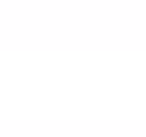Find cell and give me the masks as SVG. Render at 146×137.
<instances>
[]
</instances>
